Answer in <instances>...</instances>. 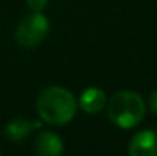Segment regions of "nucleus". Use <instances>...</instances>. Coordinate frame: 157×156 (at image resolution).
Wrapping results in <instances>:
<instances>
[{
	"label": "nucleus",
	"mask_w": 157,
	"mask_h": 156,
	"mask_svg": "<svg viewBox=\"0 0 157 156\" xmlns=\"http://www.w3.org/2000/svg\"><path fill=\"white\" fill-rule=\"evenodd\" d=\"M78 110V101L70 90L61 86L43 89L37 98V112L43 122L64 126L70 122Z\"/></svg>",
	"instance_id": "obj_1"
},
{
	"label": "nucleus",
	"mask_w": 157,
	"mask_h": 156,
	"mask_svg": "<svg viewBox=\"0 0 157 156\" xmlns=\"http://www.w3.org/2000/svg\"><path fill=\"white\" fill-rule=\"evenodd\" d=\"M110 121L121 129H131L142 122L147 107L144 98L134 90H119L107 101Z\"/></svg>",
	"instance_id": "obj_2"
},
{
	"label": "nucleus",
	"mask_w": 157,
	"mask_h": 156,
	"mask_svg": "<svg viewBox=\"0 0 157 156\" xmlns=\"http://www.w3.org/2000/svg\"><path fill=\"white\" fill-rule=\"evenodd\" d=\"M51 23L43 12H32L26 15L15 28V42L23 48L38 46L49 34Z\"/></svg>",
	"instance_id": "obj_3"
},
{
	"label": "nucleus",
	"mask_w": 157,
	"mask_h": 156,
	"mask_svg": "<svg viewBox=\"0 0 157 156\" xmlns=\"http://www.w3.org/2000/svg\"><path fill=\"white\" fill-rule=\"evenodd\" d=\"M128 153L133 156H154L157 155V135L154 130L145 129L137 132L128 146Z\"/></svg>",
	"instance_id": "obj_4"
},
{
	"label": "nucleus",
	"mask_w": 157,
	"mask_h": 156,
	"mask_svg": "<svg viewBox=\"0 0 157 156\" xmlns=\"http://www.w3.org/2000/svg\"><path fill=\"white\" fill-rule=\"evenodd\" d=\"M35 152L41 156H59L64 153L63 139L51 130L38 133L35 139Z\"/></svg>",
	"instance_id": "obj_5"
},
{
	"label": "nucleus",
	"mask_w": 157,
	"mask_h": 156,
	"mask_svg": "<svg viewBox=\"0 0 157 156\" xmlns=\"http://www.w3.org/2000/svg\"><path fill=\"white\" fill-rule=\"evenodd\" d=\"M78 106L86 112V113H90V115H95V113H99L101 110H104L105 106H107V95L102 89L99 87H87L79 100H78Z\"/></svg>",
	"instance_id": "obj_6"
},
{
	"label": "nucleus",
	"mask_w": 157,
	"mask_h": 156,
	"mask_svg": "<svg viewBox=\"0 0 157 156\" xmlns=\"http://www.w3.org/2000/svg\"><path fill=\"white\" fill-rule=\"evenodd\" d=\"M34 127L35 126L31 121H28L25 118H17V119H12L11 122L6 124V127H5V136L8 139L17 142V141H21V139L28 138L31 135V132H32Z\"/></svg>",
	"instance_id": "obj_7"
},
{
	"label": "nucleus",
	"mask_w": 157,
	"mask_h": 156,
	"mask_svg": "<svg viewBox=\"0 0 157 156\" xmlns=\"http://www.w3.org/2000/svg\"><path fill=\"white\" fill-rule=\"evenodd\" d=\"M26 5L32 12H43L48 5V0H26Z\"/></svg>",
	"instance_id": "obj_8"
},
{
	"label": "nucleus",
	"mask_w": 157,
	"mask_h": 156,
	"mask_svg": "<svg viewBox=\"0 0 157 156\" xmlns=\"http://www.w3.org/2000/svg\"><path fill=\"white\" fill-rule=\"evenodd\" d=\"M148 107L151 110V113H157V89L150 94V100H148Z\"/></svg>",
	"instance_id": "obj_9"
},
{
	"label": "nucleus",
	"mask_w": 157,
	"mask_h": 156,
	"mask_svg": "<svg viewBox=\"0 0 157 156\" xmlns=\"http://www.w3.org/2000/svg\"><path fill=\"white\" fill-rule=\"evenodd\" d=\"M0 153H2V152H0Z\"/></svg>",
	"instance_id": "obj_10"
}]
</instances>
